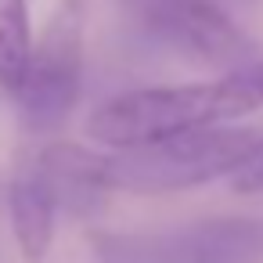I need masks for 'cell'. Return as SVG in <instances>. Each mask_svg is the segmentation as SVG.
I'll use <instances>...</instances> for the list:
<instances>
[{"label": "cell", "mask_w": 263, "mask_h": 263, "mask_svg": "<svg viewBox=\"0 0 263 263\" xmlns=\"http://www.w3.org/2000/svg\"><path fill=\"white\" fill-rule=\"evenodd\" d=\"M33 47L29 0H0V90L15 94Z\"/></svg>", "instance_id": "obj_8"}, {"label": "cell", "mask_w": 263, "mask_h": 263, "mask_svg": "<svg viewBox=\"0 0 263 263\" xmlns=\"http://www.w3.org/2000/svg\"><path fill=\"white\" fill-rule=\"evenodd\" d=\"M83 51H87V4L62 0L44 22L40 36L33 40L26 72L11 94L26 130L51 134L72 116L83 87Z\"/></svg>", "instance_id": "obj_3"}, {"label": "cell", "mask_w": 263, "mask_h": 263, "mask_svg": "<svg viewBox=\"0 0 263 263\" xmlns=\"http://www.w3.org/2000/svg\"><path fill=\"white\" fill-rule=\"evenodd\" d=\"M36 162L54 191L58 213L69 216H98L108 202L112 180H108V155L90 152L72 141H54L44 152H36Z\"/></svg>", "instance_id": "obj_6"}, {"label": "cell", "mask_w": 263, "mask_h": 263, "mask_svg": "<svg viewBox=\"0 0 263 263\" xmlns=\"http://www.w3.org/2000/svg\"><path fill=\"white\" fill-rule=\"evenodd\" d=\"M227 180H231V191H238V195H263V144Z\"/></svg>", "instance_id": "obj_9"}, {"label": "cell", "mask_w": 263, "mask_h": 263, "mask_svg": "<svg viewBox=\"0 0 263 263\" xmlns=\"http://www.w3.org/2000/svg\"><path fill=\"white\" fill-rule=\"evenodd\" d=\"M8 216L15 231V245L26 263H40L54 245L58 202L36 162V155H22L8 180Z\"/></svg>", "instance_id": "obj_7"}, {"label": "cell", "mask_w": 263, "mask_h": 263, "mask_svg": "<svg viewBox=\"0 0 263 263\" xmlns=\"http://www.w3.org/2000/svg\"><path fill=\"white\" fill-rule=\"evenodd\" d=\"M259 144H263V130L198 126L155 144L119 148L116 155H108V180L112 191L119 187L134 195L187 191L231 177Z\"/></svg>", "instance_id": "obj_2"}, {"label": "cell", "mask_w": 263, "mask_h": 263, "mask_svg": "<svg viewBox=\"0 0 263 263\" xmlns=\"http://www.w3.org/2000/svg\"><path fill=\"white\" fill-rule=\"evenodd\" d=\"M101 263H259L263 216H205L141 234H98Z\"/></svg>", "instance_id": "obj_4"}, {"label": "cell", "mask_w": 263, "mask_h": 263, "mask_svg": "<svg viewBox=\"0 0 263 263\" xmlns=\"http://www.w3.org/2000/svg\"><path fill=\"white\" fill-rule=\"evenodd\" d=\"M137 15L159 44L202 65L234 69L259 54L256 40L216 0H137Z\"/></svg>", "instance_id": "obj_5"}, {"label": "cell", "mask_w": 263, "mask_h": 263, "mask_svg": "<svg viewBox=\"0 0 263 263\" xmlns=\"http://www.w3.org/2000/svg\"><path fill=\"white\" fill-rule=\"evenodd\" d=\"M263 108V54L245 65L223 69L216 80L141 87L108 98L87 119V137L101 148H141L184 130L220 126Z\"/></svg>", "instance_id": "obj_1"}]
</instances>
